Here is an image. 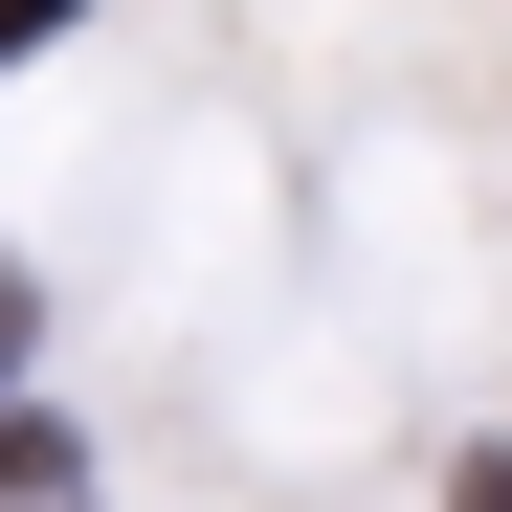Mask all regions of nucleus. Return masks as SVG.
Returning <instances> with one entry per match:
<instances>
[{"label":"nucleus","instance_id":"obj_1","mask_svg":"<svg viewBox=\"0 0 512 512\" xmlns=\"http://www.w3.org/2000/svg\"><path fill=\"white\" fill-rule=\"evenodd\" d=\"M23 45H67V0H0V67H23Z\"/></svg>","mask_w":512,"mask_h":512},{"label":"nucleus","instance_id":"obj_2","mask_svg":"<svg viewBox=\"0 0 512 512\" xmlns=\"http://www.w3.org/2000/svg\"><path fill=\"white\" fill-rule=\"evenodd\" d=\"M0 357H23V268H0Z\"/></svg>","mask_w":512,"mask_h":512}]
</instances>
